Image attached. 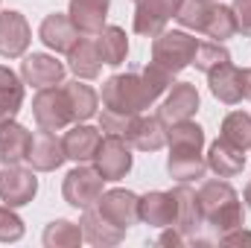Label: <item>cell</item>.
Wrapping results in <instances>:
<instances>
[{
  "label": "cell",
  "mask_w": 251,
  "mask_h": 248,
  "mask_svg": "<svg viewBox=\"0 0 251 248\" xmlns=\"http://www.w3.org/2000/svg\"><path fill=\"white\" fill-rule=\"evenodd\" d=\"M199 207H201V216L204 222L219 234H231L237 228L246 225V216H243V204H240V196L237 190L222 181V178H213V181H204L199 187Z\"/></svg>",
  "instance_id": "cell-1"
},
{
  "label": "cell",
  "mask_w": 251,
  "mask_h": 248,
  "mask_svg": "<svg viewBox=\"0 0 251 248\" xmlns=\"http://www.w3.org/2000/svg\"><path fill=\"white\" fill-rule=\"evenodd\" d=\"M178 24L184 29H196L213 41H228L237 32V21H234V9L222 6V3H207V0H184L178 9Z\"/></svg>",
  "instance_id": "cell-2"
},
{
  "label": "cell",
  "mask_w": 251,
  "mask_h": 248,
  "mask_svg": "<svg viewBox=\"0 0 251 248\" xmlns=\"http://www.w3.org/2000/svg\"><path fill=\"white\" fill-rule=\"evenodd\" d=\"M155 99L158 94L137 73H117L102 85V108H114L123 114H143Z\"/></svg>",
  "instance_id": "cell-3"
},
{
  "label": "cell",
  "mask_w": 251,
  "mask_h": 248,
  "mask_svg": "<svg viewBox=\"0 0 251 248\" xmlns=\"http://www.w3.org/2000/svg\"><path fill=\"white\" fill-rule=\"evenodd\" d=\"M196 50H199V41L193 35L181 32V29H164L152 41V62L161 64L164 70H170L176 76V73H181L184 67L193 64Z\"/></svg>",
  "instance_id": "cell-4"
},
{
  "label": "cell",
  "mask_w": 251,
  "mask_h": 248,
  "mask_svg": "<svg viewBox=\"0 0 251 248\" xmlns=\"http://www.w3.org/2000/svg\"><path fill=\"white\" fill-rule=\"evenodd\" d=\"M102 184H105V178L97 173V167H85V164H79V167H73V170L64 175L62 196H64V201H67L70 207H76V210H88V207H94V204L100 201V196H102Z\"/></svg>",
  "instance_id": "cell-5"
},
{
  "label": "cell",
  "mask_w": 251,
  "mask_h": 248,
  "mask_svg": "<svg viewBox=\"0 0 251 248\" xmlns=\"http://www.w3.org/2000/svg\"><path fill=\"white\" fill-rule=\"evenodd\" d=\"M32 117H35L38 128H47V131H62L73 123V111H70L64 88H59V85L38 88V94L32 99Z\"/></svg>",
  "instance_id": "cell-6"
},
{
  "label": "cell",
  "mask_w": 251,
  "mask_h": 248,
  "mask_svg": "<svg viewBox=\"0 0 251 248\" xmlns=\"http://www.w3.org/2000/svg\"><path fill=\"white\" fill-rule=\"evenodd\" d=\"M94 167L97 173L105 178V181H120L128 175L131 170V149H128V140L120 134H105L97 146V155H94Z\"/></svg>",
  "instance_id": "cell-7"
},
{
  "label": "cell",
  "mask_w": 251,
  "mask_h": 248,
  "mask_svg": "<svg viewBox=\"0 0 251 248\" xmlns=\"http://www.w3.org/2000/svg\"><path fill=\"white\" fill-rule=\"evenodd\" d=\"M184 0H137L134 9V32L143 38H155L167 29V21L178 15Z\"/></svg>",
  "instance_id": "cell-8"
},
{
  "label": "cell",
  "mask_w": 251,
  "mask_h": 248,
  "mask_svg": "<svg viewBox=\"0 0 251 248\" xmlns=\"http://www.w3.org/2000/svg\"><path fill=\"white\" fill-rule=\"evenodd\" d=\"M38 193V178L32 175V170H21L15 167H3L0 170V201L9 207H24L35 198Z\"/></svg>",
  "instance_id": "cell-9"
},
{
  "label": "cell",
  "mask_w": 251,
  "mask_h": 248,
  "mask_svg": "<svg viewBox=\"0 0 251 248\" xmlns=\"http://www.w3.org/2000/svg\"><path fill=\"white\" fill-rule=\"evenodd\" d=\"M97 207H100V213H102L108 222L120 225L126 231L140 219V196H134L131 190H120V187H117V190L102 193L100 201H97Z\"/></svg>",
  "instance_id": "cell-10"
},
{
  "label": "cell",
  "mask_w": 251,
  "mask_h": 248,
  "mask_svg": "<svg viewBox=\"0 0 251 248\" xmlns=\"http://www.w3.org/2000/svg\"><path fill=\"white\" fill-rule=\"evenodd\" d=\"M29 41H32V32H29L26 18L15 9L0 12V56L18 59V56L26 53Z\"/></svg>",
  "instance_id": "cell-11"
},
{
  "label": "cell",
  "mask_w": 251,
  "mask_h": 248,
  "mask_svg": "<svg viewBox=\"0 0 251 248\" xmlns=\"http://www.w3.org/2000/svg\"><path fill=\"white\" fill-rule=\"evenodd\" d=\"M207 85H210V94L225 105H237L240 99H246V70H240L231 62L213 67L207 73Z\"/></svg>",
  "instance_id": "cell-12"
},
{
  "label": "cell",
  "mask_w": 251,
  "mask_h": 248,
  "mask_svg": "<svg viewBox=\"0 0 251 248\" xmlns=\"http://www.w3.org/2000/svg\"><path fill=\"white\" fill-rule=\"evenodd\" d=\"M26 161L32 164V170L38 173H53L59 170L67 155H64V143L47 128H38L32 134V143H29V152H26Z\"/></svg>",
  "instance_id": "cell-13"
},
{
  "label": "cell",
  "mask_w": 251,
  "mask_h": 248,
  "mask_svg": "<svg viewBox=\"0 0 251 248\" xmlns=\"http://www.w3.org/2000/svg\"><path fill=\"white\" fill-rule=\"evenodd\" d=\"M21 79L32 88H53V85H62L64 79V64L56 56H47V53H32L26 56L21 64Z\"/></svg>",
  "instance_id": "cell-14"
},
{
  "label": "cell",
  "mask_w": 251,
  "mask_h": 248,
  "mask_svg": "<svg viewBox=\"0 0 251 248\" xmlns=\"http://www.w3.org/2000/svg\"><path fill=\"white\" fill-rule=\"evenodd\" d=\"M199 111V91L190 82H173L164 105H161V120L164 123H181L190 120Z\"/></svg>",
  "instance_id": "cell-15"
},
{
  "label": "cell",
  "mask_w": 251,
  "mask_h": 248,
  "mask_svg": "<svg viewBox=\"0 0 251 248\" xmlns=\"http://www.w3.org/2000/svg\"><path fill=\"white\" fill-rule=\"evenodd\" d=\"M82 237L91 243V246H100V248H108V246H120L126 237V228L120 225H114V222H108L102 213H100V207H88V210H82Z\"/></svg>",
  "instance_id": "cell-16"
},
{
  "label": "cell",
  "mask_w": 251,
  "mask_h": 248,
  "mask_svg": "<svg viewBox=\"0 0 251 248\" xmlns=\"http://www.w3.org/2000/svg\"><path fill=\"white\" fill-rule=\"evenodd\" d=\"M126 140L128 146L140 149V152H158L164 143H167V125L158 117H146V114H137L131 120V128L126 131Z\"/></svg>",
  "instance_id": "cell-17"
},
{
  "label": "cell",
  "mask_w": 251,
  "mask_h": 248,
  "mask_svg": "<svg viewBox=\"0 0 251 248\" xmlns=\"http://www.w3.org/2000/svg\"><path fill=\"white\" fill-rule=\"evenodd\" d=\"M207 170H213L219 178H234L246 170V149L228 143L225 137L213 140L207 149Z\"/></svg>",
  "instance_id": "cell-18"
},
{
  "label": "cell",
  "mask_w": 251,
  "mask_h": 248,
  "mask_svg": "<svg viewBox=\"0 0 251 248\" xmlns=\"http://www.w3.org/2000/svg\"><path fill=\"white\" fill-rule=\"evenodd\" d=\"M67 18L79 29V35H100L108 18V0H70Z\"/></svg>",
  "instance_id": "cell-19"
},
{
  "label": "cell",
  "mask_w": 251,
  "mask_h": 248,
  "mask_svg": "<svg viewBox=\"0 0 251 248\" xmlns=\"http://www.w3.org/2000/svg\"><path fill=\"white\" fill-rule=\"evenodd\" d=\"M173 196H176V228L184 237H196L199 228L204 225V216H201V207H199V193L181 181L173 190Z\"/></svg>",
  "instance_id": "cell-20"
},
{
  "label": "cell",
  "mask_w": 251,
  "mask_h": 248,
  "mask_svg": "<svg viewBox=\"0 0 251 248\" xmlns=\"http://www.w3.org/2000/svg\"><path fill=\"white\" fill-rule=\"evenodd\" d=\"M38 38L44 41L47 50L53 53H67L76 41H79V29L73 26V21L67 15H47L41 21V29H38Z\"/></svg>",
  "instance_id": "cell-21"
},
{
  "label": "cell",
  "mask_w": 251,
  "mask_h": 248,
  "mask_svg": "<svg viewBox=\"0 0 251 248\" xmlns=\"http://www.w3.org/2000/svg\"><path fill=\"white\" fill-rule=\"evenodd\" d=\"M67 64L76 73V79H97L102 70V56L97 47V38L91 35H79V41L67 50Z\"/></svg>",
  "instance_id": "cell-22"
},
{
  "label": "cell",
  "mask_w": 251,
  "mask_h": 248,
  "mask_svg": "<svg viewBox=\"0 0 251 248\" xmlns=\"http://www.w3.org/2000/svg\"><path fill=\"white\" fill-rule=\"evenodd\" d=\"M29 143H32V131H26L21 123H15V120L0 123V164L15 167V164L26 161Z\"/></svg>",
  "instance_id": "cell-23"
},
{
  "label": "cell",
  "mask_w": 251,
  "mask_h": 248,
  "mask_svg": "<svg viewBox=\"0 0 251 248\" xmlns=\"http://www.w3.org/2000/svg\"><path fill=\"white\" fill-rule=\"evenodd\" d=\"M100 140H102L100 128H94V125H85V123H82V125L76 123V125H73V128H70V131L62 137L67 161H73V164H88V161H94Z\"/></svg>",
  "instance_id": "cell-24"
},
{
  "label": "cell",
  "mask_w": 251,
  "mask_h": 248,
  "mask_svg": "<svg viewBox=\"0 0 251 248\" xmlns=\"http://www.w3.org/2000/svg\"><path fill=\"white\" fill-rule=\"evenodd\" d=\"M140 219L152 228H170L176 225V196L152 190L140 196Z\"/></svg>",
  "instance_id": "cell-25"
},
{
  "label": "cell",
  "mask_w": 251,
  "mask_h": 248,
  "mask_svg": "<svg viewBox=\"0 0 251 248\" xmlns=\"http://www.w3.org/2000/svg\"><path fill=\"white\" fill-rule=\"evenodd\" d=\"M21 105H24V82L12 67L0 64V123L15 120Z\"/></svg>",
  "instance_id": "cell-26"
},
{
  "label": "cell",
  "mask_w": 251,
  "mask_h": 248,
  "mask_svg": "<svg viewBox=\"0 0 251 248\" xmlns=\"http://www.w3.org/2000/svg\"><path fill=\"white\" fill-rule=\"evenodd\" d=\"M167 173L176 181H199L207 173V161L201 158V152H170L167 158Z\"/></svg>",
  "instance_id": "cell-27"
},
{
  "label": "cell",
  "mask_w": 251,
  "mask_h": 248,
  "mask_svg": "<svg viewBox=\"0 0 251 248\" xmlns=\"http://www.w3.org/2000/svg\"><path fill=\"white\" fill-rule=\"evenodd\" d=\"M167 143H170V152H201V146H204V128L199 123H193V120L170 123Z\"/></svg>",
  "instance_id": "cell-28"
},
{
  "label": "cell",
  "mask_w": 251,
  "mask_h": 248,
  "mask_svg": "<svg viewBox=\"0 0 251 248\" xmlns=\"http://www.w3.org/2000/svg\"><path fill=\"white\" fill-rule=\"evenodd\" d=\"M64 94H67V102H70V111H73V120L79 123H85V120H91L94 114H97V105H100V97H97V91L91 88V85H85V82H67L64 85Z\"/></svg>",
  "instance_id": "cell-29"
},
{
  "label": "cell",
  "mask_w": 251,
  "mask_h": 248,
  "mask_svg": "<svg viewBox=\"0 0 251 248\" xmlns=\"http://www.w3.org/2000/svg\"><path fill=\"white\" fill-rule=\"evenodd\" d=\"M94 38H97L100 56H102L105 64L117 67V64L126 62V56H128V38H126V32L120 26H102V32L94 35Z\"/></svg>",
  "instance_id": "cell-30"
},
{
  "label": "cell",
  "mask_w": 251,
  "mask_h": 248,
  "mask_svg": "<svg viewBox=\"0 0 251 248\" xmlns=\"http://www.w3.org/2000/svg\"><path fill=\"white\" fill-rule=\"evenodd\" d=\"M82 225L76 222H67V219H56L47 225L44 231V246L47 248H76L82 246Z\"/></svg>",
  "instance_id": "cell-31"
},
{
  "label": "cell",
  "mask_w": 251,
  "mask_h": 248,
  "mask_svg": "<svg viewBox=\"0 0 251 248\" xmlns=\"http://www.w3.org/2000/svg\"><path fill=\"white\" fill-rule=\"evenodd\" d=\"M222 137L240 149H251V114L246 111H231L222 120Z\"/></svg>",
  "instance_id": "cell-32"
},
{
  "label": "cell",
  "mask_w": 251,
  "mask_h": 248,
  "mask_svg": "<svg viewBox=\"0 0 251 248\" xmlns=\"http://www.w3.org/2000/svg\"><path fill=\"white\" fill-rule=\"evenodd\" d=\"M231 62V53L219 44V41H210V44H201L199 41V50H196V59H193V64H196V70H201V73H210L213 67H219V64Z\"/></svg>",
  "instance_id": "cell-33"
},
{
  "label": "cell",
  "mask_w": 251,
  "mask_h": 248,
  "mask_svg": "<svg viewBox=\"0 0 251 248\" xmlns=\"http://www.w3.org/2000/svg\"><path fill=\"white\" fill-rule=\"evenodd\" d=\"M21 237H24L21 216L9 204H0V243H18Z\"/></svg>",
  "instance_id": "cell-34"
},
{
  "label": "cell",
  "mask_w": 251,
  "mask_h": 248,
  "mask_svg": "<svg viewBox=\"0 0 251 248\" xmlns=\"http://www.w3.org/2000/svg\"><path fill=\"white\" fill-rule=\"evenodd\" d=\"M134 117H137V114H123V111H114V108H102V114H100V128L108 131V134L126 137V131L131 128V120H134Z\"/></svg>",
  "instance_id": "cell-35"
},
{
  "label": "cell",
  "mask_w": 251,
  "mask_h": 248,
  "mask_svg": "<svg viewBox=\"0 0 251 248\" xmlns=\"http://www.w3.org/2000/svg\"><path fill=\"white\" fill-rule=\"evenodd\" d=\"M143 79H146V85L161 97L164 91H170L173 88V73L170 70H164L161 64H155V62H149L146 64V70H143Z\"/></svg>",
  "instance_id": "cell-36"
},
{
  "label": "cell",
  "mask_w": 251,
  "mask_h": 248,
  "mask_svg": "<svg viewBox=\"0 0 251 248\" xmlns=\"http://www.w3.org/2000/svg\"><path fill=\"white\" fill-rule=\"evenodd\" d=\"M234 21H237V32L251 38V0H234Z\"/></svg>",
  "instance_id": "cell-37"
},
{
  "label": "cell",
  "mask_w": 251,
  "mask_h": 248,
  "mask_svg": "<svg viewBox=\"0 0 251 248\" xmlns=\"http://www.w3.org/2000/svg\"><path fill=\"white\" fill-rule=\"evenodd\" d=\"M158 243H161V246L178 248V246H184V243H187V237H184V234H181L176 225H170V231H167V234H161V240H158Z\"/></svg>",
  "instance_id": "cell-38"
},
{
  "label": "cell",
  "mask_w": 251,
  "mask_h": 248,
  "mask_svg": "<svg viewBox=\"0 0 251 248\" xmlns=\"http://www.w3.org/2000/svg\"><path fill=\"white\" fill-rule=\"evenodd\" d=\"M219 240L228 243V246H251V231L237 228V231H231V234H225V237H219Z\"/></svg>",
  "instance_id": "cell-39"
},
{
  "label": "cell",
  "mask_w": 251,
  "mask_h": 248,
  "mask_svg": "<svg viewBox=\"0 0 251 248\" xmlns=\"http://www.w3.org/2000/svg\"><path fill=\"white\" fill-rule=\"evenodd\" d=\"M246 97L251 99V70H246Z\"/></svg>",
  "instance_id": "cell-40"
},
{
  "label": "cell",
  "mask_w": 251,
  "mask_h": 248,
  "mask_svg": "<svg viewBox=\"0 0 251 248\" xmlns=\"http://www.w3.org/2000/svg\"><path fill=\"white\" fill-rule=\"evenodd\" d=\"M246 204H249V210H251V181H249V187H246Z\"/></svg>",
  "instance_id": "cell-41"
},
{
  "label": "cell",
  "mask_w": 251,
  "mask_h": 248,
  "mask_svg": "<svg viewBox=\"0 0 251 248\" xmlns=\"http://www.w3.org/2000/svg\"><path fill=\"white\" fill-rule=\"evenodd\" d=\"M207 3H210V0H207Z\"/></svg>",
  "instance_id": "cell-42"
}]
</instances>
